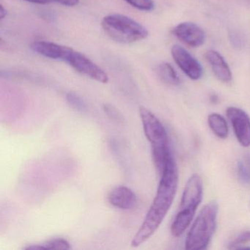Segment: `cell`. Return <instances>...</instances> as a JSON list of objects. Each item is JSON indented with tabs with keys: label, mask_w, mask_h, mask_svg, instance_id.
<instances>
[{
	"label": "cell",
	"mask_w": 250,
	"mask_h": 250,
	"mask_svg": "<svg viewBox=\"0 0 250 250\" xmlns=\"http://www.w3.org/2000/svg\"><path fill=\"white\" fill-rule=\"evenodd\" d=\"M178 171L176 162L171 155L161 175L160 182L153 203L136 235L131 246L137 247L146 242L157 230L169 211L176 194Z\"/></svg>",
	"instance_id": "1"
},
{
	"label": "cell",
	"mask_w": 250,
	"mask_h": 250,
	"mask_svg": "<svg viewBox=\"0 0 250 250\" xmlns=\"http://www.w3.org/2000/svg\"><path fill=\"white\" fill-rule=\"evenodd\" d=\"M140 115L145 135L151 145L153 163L156 169L161 170L171 154L167 133L159 118L144 106H140Z\"/></svg>",
	"instance_id": "2"
},
{
	"label": "cell",
	"mask_w": 250,
	"mask_h": 250,
	"mask_svg": "<svg viewBox=\"0 0 250 250\" xmlns=\"http://www.w3.org/2000/svg\"><path fill=\"white\" fill-rule=\"evenodd\" d=\"M203 194L201 177L194 174L187 181L181 197L179 210L171 226V232L174 236H181L189 226L203 200Z\"/></svg>",
	"instance_id": "3"
},
{
	"label": "cell",
	"mask_w": 250,
	"mask_h": 250,
	"mask_svg": "<svg viewBox=\"0 0 250 250\" xmlns=\"http://www.w3.org/2000/svg\"><path fill=\"white\" fill-rule=\"evenodd\" d=\"M219 206L216 201L205 205L193 222L185 241L187 250H202L207 249L217 225Z\"/></svg>",
	"instance_id": "4"
},
{
	"label": "cell",
	"mask_w": 250,
	"mask_h": 250,
	"mask_svg": "<svg viewBox=\"0 0 250 250\" xmlns=\"http://www.w3.org/2000/svg\"><path fill=\"white\" fill-rule=\"evenodd\" d=\"M102 28L108 36L121 43H132L144 40L148 36L147 29L126 16L111 14L102 20Z\"/></svg>",
	"instance_id": "5"
},
{
	"label": "cell",
	"mask_w": 250,
	"mask_h": 250,
	"mask_svg": "<svg viewBox=\"0 0 250 250\" xmlns=\"http://www.w3.org/2000/svg\"><path fill=\"white\" fill-rule=\"evenodd\" d=\"M65 62L79 74L99 83L106 84L109 82L107 74L91 60L80 52L72 49Z\"/></svg>",
	"instance_id": "6"
},
{
	"label": "cell",
	"mask_w": 250,
	"mask_h": 250,
	"mask_svg": "<svg viewBox=\"0 0 250 250\" xmlns=\"http://www.w3.org/2000/svg\"><path fill=\"white\" fill-rule=\"evenodd\" d=\"M227 116L232 124L238 143L243 147L250 146V118L239 108L229 106L226 110Z\"/></svg>",
	"instance_id": "7"
},
{
	"label": "cell",
	"mask_w": 250,
	"mask_h": 250,
	"mask_svg": "<svg viewBox=\"0 0 250 250\" xmlns=\"http://www.w3.org/2000/svg\"><path fill=\"white\" fill-rule=\"evenodd\" d=\"M172 58L181 71L192 80H198L203 75V68L197 59L179 45H174L171 49Z\"/></svg>",
	"instance_id": "8"
},
{
	"label": "cell",
	"mask_w": 250,
	"mask_h": 250,
	"mask_svg": "<svg viewBox=\"0 0 250 250\" xmlns=\"http://www.w3.org/2000/svg\"><path fill=\"white\" fill-rule=\"evenodd\" d=\"M174 36L191 47H199L206 42V33L197 24L192 22L178 24L172 30Z\"/></svg>",
	"instance_id": "9"
},
{
	"label": "cell",
	"mask_w": 250,
	"mask_h": 250,
	"mask_svg": "<svg viewBox=\"0 0 250 250\" xmlns=\"http://www.w3.org/2000/svg\"><path fill=\"white\" fill-rule=\"evenodd\" d=\"M33 52L45 58L57 61H66L72 48L58 44L53 42L36 41L31 44Z\"/></svg>",
	"instance_id": "10"
},
{
	"label": "cell",
	"mask_w": 250,
	"mask_h": 250,
	"mask_svg": "<svg viewBox=\"0 0 250 250\" xmlns=\"http://www.w3.org/2000/svg\"><path fill=\"white\" fill-rule=\"evenodd\" d=\"M108 200L112 206L117 208L129 210L135 207L137 197L131 188L121 186L114 188L109 192Z\"/></svg>",
	"instance_id": "11"
},
{
	"label": "cell",
	"mask_w": 250,
	"mask_h": 250,
	"mask_svg": "<svg viewBox=\"0 0 250 250\" xmlns=\"http://www.w3.org/2000/svg\"><path fill=\"white\" fill-rule=\"evenodd\" d=\"M206 58L218 80L226 83L232 80L230 68L220 53L215 50H208L206 52Z\"/></svg>",
	"instance_id": "12"
},
{
	"label": "cell",
	"mask_w": 250,
	"mask_h": 250,
	"mask_svg": "<svg viewBox=\"0 0 250 250\" xmlns=\"http://www.w3.org/2000/svg\"><path fill=\"white\" fill-rule=\"evenodd\" d=\"M208 123L211 131L219 138L226 139L229 134V128L226 120L218 113H212L208 117Z\"/></svg>",
	"instance_id": "13"
},
{
	"label": "cell",
	"mask_w": 250,
	"mask_h": 250,
	"mask_svg": "<svg viewBox=\"0 0 250 250\" xmlns=\"http://www.w3.org/2000/svg\"><path fill=\"white\" fill-rule=\"evenodd\" d=\"M71 249L69 242L63 238H54L39 244H33L26 247L27 250H68Z\"/></svg>",
	"instance_id": "14"
},
{
	"label": "cell",
	"mask_w": 250,
	"mask_h": 250,
	"mask_svg": "<svg viewBox=\"0 0 250 250\" xmlns=\"http://www.w3.org/2000/svg\"><path fill=\"white\" fill-rule=\"evenodd\" d=\"M158 74L162 82L170 85H177L180 83V78L171 64L163 62L158 67Z\"/></svg>",
	"instance_id": "15"
},
{
	"label": "cell",
	"mask_w": 250,
	"mask_h": 250,
	"mask_svg": "<svg viewBox=\"0 0 250 250\" xmlns=\"http://www.w3.org/2000/svg\"><path fill=\"white\" fill-rule=\"evenodd\" d=\"M249 244H250V230L243 231L229 243L228 248L244 249V246Z\"/></svg>",
	"instance_id": "16"
},
{
	"label": "cell",
	"mask_w": 250,
	"mask_h": 250,
	"mask_svg": "<svg viewBox=\"0 0 250 250\" xmlns=\"http://www.w3.org/2000/svg\"><path fill=\"white\" fill-rule=\"evenodd\" d=\"M66 100L71 107L79 112H84L87 109V106L84 101L74 92H69L67 93Z\"/></svg>",
	"instance_id": "17"
},
{
	"label": "cell",
	"mask_w": 250,
	"mask_h": 250,
	"mask_svg": "<svg viewBox=\"0 0 250 250\" xmlns=\"http://www.w3.org/2000/svg\"><path fill=\"white\" fill-rule=\"evenodd\" d=\"M127 3L137 9L143 11H150L154 8L153 0H125Z\"/></svg>",
	"instance_id": "18"
},
{
	"label": "cell",
	"mask_w": 250,
	"mask_h": 250,
	"mask_svg": "<svg viewBox=\"0 0 250 250\" xmlns=\"http://www.w3.org/2000/svg\"><path fill=\"white\" fill-rule=\"evenodd\" d=\"M231 44L235 49H241L244 44V38L239 32L231 31L229 35Z\"/></svg>",
	"instance_id": "19"
},
{
	"label": "cell",
	"mask_w": 250,
	"mask_h": 250,
	"mask_svg": "<svg viewBox=\"0 0 250 250\" xmlns=\"http://www.w3.org/2000/svg\"><path fill=\"white\" fill-rule=\"evenodd\" d=\"M238 172L240 178L242 180L243 182L249 183L250 181V173L249 172L247 168L244 166L242 162H239L238 165Z\"/></svg>",
	"instance_id": "20"
},
{
	"label": "cell",
	"mask_w": 250,
	"mask_h": 250,
	"mask_svg": "<svg viewBox=\"0 0 250 250\" xmlns=\"http://www.w3.org/2000/svg\"><path fill=\"white\" fill-rule=\"evenodd\" d=\"M104 110L107 114L108 116L110 117L112 120L120 121L122 119V117H121V115H119L118 111H117L115 108L110 106V105H104Z\"/></svg>",
	"instance_id": "21"
},
{
	"label": "cell",
	"mask_w": 250,
	"mask_h": 250,
	"mask_svg": "<svg viewBox=\"0 0 250 250\" xmlns=\"http://www.w3.org/2000/svg\"><path fill=\"white\" fill-rule=\"evenodd\" d=\"M53 1L68 7L76 6L80 3V0H53Z\"/></svg>",
	"instance_id": "22"
},
{
	"label": "cell",
	"mask_w": 250,
	"mask_h": 250,
	"mask_svg": "<svg viewBox=\"0 0 250 250\" xmlns=\"http://www.w3.org/2000/svg\"><path fill=\"white\" fill-rule=\"evenodd\" d=\"M25 1L31 3L39 4V5H46L54 2L53 0H25Z\"/></svg>",
	"instance_id": "23"
},
{
	"label": "cell",
	"mask_w": 250,
	"mask_h": 250,
	"mask_svg": "<svg viewBox=\"0 0 250 250\" xmlns=\"http://www.w3.org/2000/svg\"><path fill=\"white\" fill-rule=\"evenodd\" d=\"M8 15V11L6 8H4L3 5H0V20H3Z\"/></svg>",
	"instance_id": "24"
}]
</instances>
